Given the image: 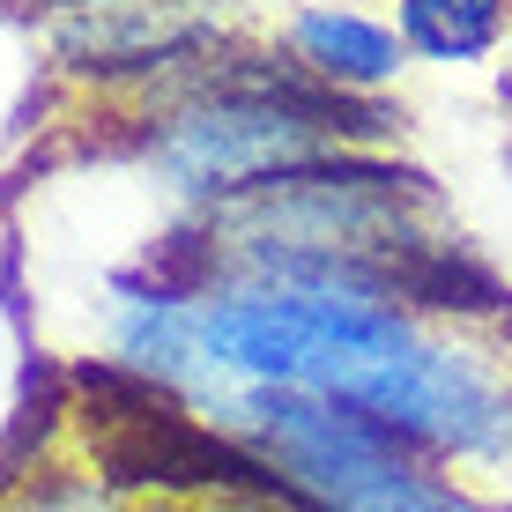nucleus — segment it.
I'll return each mask as SVG.
<instances>
[{"label": "nucleus", "instance_id": "nucleus-1", "mask_svg": "<svg viewBox=\"0 0 512 512\" xmlns=\"http://www.w3.org/2000/svg\"><path fill=\"white\" fill-rule=\"evenodd\" d=\"M208 423L238 431L312 498V512H498L483 490L349 401L305 386H231Z\"/></svg>", "mask_w": 512, "mask_h": 512}, {"label": "nucleus", "instance_id": "nucleus-2", "mask_svg": "<svg viewBox=\"0 0 512 512\" xmlns=\"http://www.w3.org/2000/svg\"><path fill=\"white\" fill-rule=\"evenodd\" d=\"M223 38H238V30L216 0H104V8L52 15L45 52L67 82L141 104L193 60H208Z\"/></svg>", "mask_w": 512, "mask_h": 512}, {"label": "nucleus", "instance_id": "nucleus-3", "mask_svg": "<svg viewBox=\"0 0 512 512\" xmlns=\"http://www.w3.org/2000/svg\"><path fill=\"white\" fill-rule=\"evenodd\" d=\"M275 45L342 97H401V75L416 67L394 15L357 0H290L275 15Z\"/></svg>", "mask_w": 512, "mask_h": 512}, {"label": "nucleus", "instance_id": "nucleus-4", "mask_svg": "<svg viewBox=\"0 0 512 512\" xmlns=\"http://www.w3.org/2000/svg\"><path fill=\"white\" fill-rule=\"evenodd\" d=\"M394 30L416 67L438 75H483L512 45V0H394Z\"/></svg>", "mask_w": 512, "mask_h": 512}, {"label": "nucleus", "instance_id": "nucleus-5", "mask_svg": "<svg viewBox=\"0 0 512 512\" xmlns=\"http://www.w3.org/2000/svg\"><path fill=\"white\" fill-rule=\"evenodd\" d=\"M0 512H134V498H119L97 468H67V461H38L23 483L8 490Z\"/></svg>", "mask_w": 512, "mask_h": 512}, {"label": "nucleus", "instance_id": "nucleus-6", "mask_svg": "<svg viewBox=\"0 0 512 512\" xmlns=\"http://www.w3.org/2000/svg\"><path fill=\"white\" fill-rule=\"evenodd\" d=\"M23 8H38V15H75V8H104V0H23Z\"/></svg>", "mask_w": 512, "mask_h": 512}, {"label": "nucleus", "instance_id": "nucleus-7", "mask_svg": "<svg viewBox=\"0 0 512 512\" xmlns=\"http://www.w3.org/2000/svg\"><path fill=\"white\" fill-rule=\"evenodd\" d=\"M498 97H505V104H512V75H498Z\"/></svg>", "mask_w": 512, "mask_h": 512}]
</instances>
